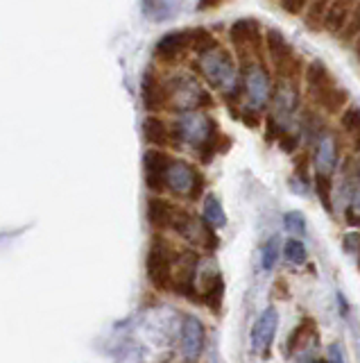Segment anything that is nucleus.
Listing matches in <instances>:
<instances>
[{
  "label": "nucleus",
  "instance_id": "obj_1",
  "mask_svg": "<svg viewBox=\"0 0 360 363\" xmlns=\"http://www.w3.org/2000/svg\"><path fill=\"white\" fill-rule=\"evenodd\" d=\"M199 68L202 75L209 79V84L220 89L227 100L240 98V75L236 71L233 57L224 48L213 50L207 57H199Z\"/></svg>",
  "mask_w": 360,
  "mask_h": 363
},
{
  "label": "nucleus",
  "instance_id": "obj_2",
  "mask_svg": "<svg viewBox=\"0 0 360 363\" xmlns=\"http://www.w3.org/2000/svg\"><path fill=\"white\" fill-rule=\"evenodd\" d=\"M173 247L168 241H163L161 236H154V241L150 245L148 261V279L156 291H173V261H175Z\"/></svg>",
  "mask_w": 360,
  "mask_h": 363
},
{
  "label": "nucleus",
  "instance_id": "obj_3",
  "mask_svg": "<svg viewBox=\"0 0 360 363\" xmlns=\"http://www.w3.org/2000/svg\"><path fill=\"white\" fill-rule=\"evenodd\" d=\"M216 136H218L216 121L204 116V113H197V111L186 113V116H182V118H179V123L175 125L177 143L193 145L197 152L202 150V147H207L209 143H213Z\"/></svg>",
  "mask_w": 360,
  "mask_h": 363
},
{
  "label": "nucleus",
  "instance_id": "obj_4",
  "mask_svg": "<svg viewBox=\"0 0 360 363\" xmlns=\"http://www.w3.org/2000/svg\"><path fill=\"white\" fill-rule=\"evenodd\" d=\"M166 191L175 193V196H184L188 200H199L202 191H204V177L193 164L173 159L166 173Z\"/></svg>",
  "mask_w": 360,
  "mask_h": 363
},
{
  "label": "nucleus",
  "instance_id": "obj_5",
  "mask_svg": "<svg viewBox=\"0 0 360 363\" xmlns=\"http://www.w3.org/2000/svg\"><path fill=\"white\" fill-rule=\"evenodd\" d=\"M265 48L269 52V60L274 64V71L286 82H295V77L301 71L299 57L292 50V45L286 41V37L279 30H267L265 34Z\"/></svg>",
  "mask_w": 360,
  "mask_h": 363
},
{
  "label": "nucleus",
  "instance_id": "obj_6",
  "mask_svg": "<svg viewBox=\"0 0 360 363\" xmlns=\"http://www.w3.org/2000/svg\"><path fill=\"white\" fill-rule=\"evenodd\" d=\"M240 86H243V94L247 96V100H250L252 105H254V109L263 107L265 102L272 98V94H274L269 73L265 71V66L258 64V62H250V64L243 66Z\"/></svg>",
  "mask_w": 360,
  "mask_h": 363
},
{
  "label": "nucleus",
  "instance_id": "obj_7",
  "mask_svg": "<svg viewBox=\"0 0 360 363\" xmlns=\"http://www.w3.org/2000/svg\"><path fill=\"white\" fill-rule=\"evenodd\" d=\"M199 268V257L195 252H177L173 261V291L184 298L195 300V275Z\"/></svg>",
  "mask_w": 360,
  "mask_h": 363
},
{
  "label": "nucleus",
  "instance_id": "obj_8",
  "mask_svg": "<svg viewBox=\"0 0 360 363\" xmlns=\"http://www.w3.org/2000/svg\"><path fill=\"white\" fill-rule=\"evenodd\" d=\"M231 43L236 45V50L240 52V57L245 60V55H254L258 52V45H261V23L254 18H243L236 21L231 30H229Z\"/></svg>",
  "mask_w": 360,
  "mask_h": 363
},
{
  "label": "nucleus",
  "instance_id": "obj_9",
  "mask_svg": "<svg viewBox=\"0 0 360 363\" xmlns=\"http://www.w3.org/2000/svg\"><path fill=\"white\" fill-rule=\"evenodd\" d=\"M204 350V325L195 315H184L182 336H179V352L190 363H195Z\"/></svg>",
  "mask_w": 360,
  "mask_h": 363
},
{
  "label": "nucleus",
  "instance_id": "obj_10",
  "mask_svg": "<svg viewBox=\"0 0 360 363\" xmlns=\"http://www.w3.org/2000/svg\"><path fill=\"white\" fill-rule=\"evenodd\" d=\"M173 159L168 157L163 150H148L143 155V168H145V186L152 193H163L166 191V173L170 168Z\"/></svg>",
  "mask_w": 360,
  "mask_h": 363
},
{
  "label": "nucleus",
  "instance_id": "obj_11",
  "mask_svg": "<svg viewBox=\"0 0 360 363\" xmlns=\"http://www.w3.org/2000/svg\"><path fill=\"white\" fill-rule=\"evenodd\" d=\"M277 327H279L277 306H267L252 329V350L256 354H265L269 350V345H272V340L277 336Z\"/></svg>",
  "mask_w": 360,
  "mask_h": 363
},
{
  "label": "nucleus",
  "instance_id": "obj_12",
  "mask_svg": "<svg viewBox=\"0 0 360 363\" xmlns=\"http://www.w3.org/2000/svg\"><path fill=\"white\" fill-rule=\"evenodd\" d=\"M190 48V30H177V32H168L156 41L154 45V55L156 60L161 62H177L186 50Z\"/></svg>",
  "mask_w": 360,
  "mask_h": 363
},
{
  "label": "nucleus",
  "instance_id": "obj_13",
  "mask_svg": "<svg viewBox=\"0 0 360 363\" xmlns=\"http://www.w3.org/2000/svg\"><path fill=\"white\" fill-rule=\"evenodd\" d=\"M141 98H143V107L148 111H159L168 107V86L161 82L156 73L145 71L143 82H141Z\"/></svg>",
  "mask_w": 360,
  "mask_h": 363
},
{
  "label": "nucleus",
  "instance_id": "obj_14",
  "mask_svg": "<svg viewBox=\"0 0 360 363\" xmlns=\"http://www.w3.org/2000/svg\"><path fill=\"white\" fill-rule=\"evenodd\" d=\"M303 77H306V89H308V96L313 98V102H318L324 94H329L331 89L337 86L335 77L329 73V68H326L322 62L308 64L306 71H303Z\"/></svg>",
  "mask_w": 360,
  "mask_h": 363
},
{
  "label": "nucleus",
  "instance_id": "obj_15",
  "mask_svg": "<svg viewBox=\"0 0 360 363\" xmlns=\"http://www.w3.org/2000/svg\"><path fill=\"white\" fill-rule=\"evenodd\" d=\"M177 211H179V207L173 204L170 200H163V198H150L148 200V223L159 232L173 230Z\"/></svg>",
  "mask_w": 360,
  "mask_h": 363
},
{
  "label": "nucleus",
  "instance_id": "obj_16",
  "mask_svg": "<svg viewBox=\"0 0 360 363\" xmlns=\"http://www.w3.org/2000/svg\"><path fill=\"white\" fill-rule=\"evenodd\" d=\"M222 295H224V281L220 272H211L204 279H202V289H199V300H204V304L213 313L220 311L222 304Z\"/></svg>",
  "mask_w": 360,
  "mask_h": 363
},
{
  "label": "nucleus",
  "instance_id": "obj_17",
  "mask_svg": "<svg viewBox=\"0 0 360 363\" xmlns=\"http://www.w3.org/2000/svg\"><path fill=\"white\" fill-rule=\"evenodd\" d=\"M337 157H340V150H337V143L333 136H324L318 145V155H315V166H318V173L329 175L337 166Z\"/></svg>",
  "mask_w": 360,
  "mask_h": 363
},
{
  "label": "nucleus",
  "instance_id": "obj_18",
  "mask_svg": "<svg viewBox=\"0 0 360 363\" xmlns=\"http://www.w3.org/2000/svg\"><path fill=\"white\" fill-rule=\"evenodd\" d=\"M143 136H145V141L156 147V150H161V147H166L173 141V134H170V128H168V123L156 118V116H148L143 121Z\"/></svg>",
  "mask_w": 360,
  "mask_h": 363
},
{
  "label": "nucleus",
  "instance_id": "obj_19",
  "mask_svg": "<svg viewBox=\"0 0 360 363\" xmlns=\"http://www.w3.org/2000/svg\"><path fill=\"white\" fill-rule=\"evenodd\" d=\"M352 11H354V3H329L324 18V30H329L331 34H342Z\"/></svg>",
  "mask_w": 360,
  "mask_h": 363
},
{
  "label": "nucleus",
  "instance_id": "obj_20",
  "mask_svg": "<svg viewBox=\"0 0 360 363\" xmlns=\"http://www.w3.org/2000/svg\"><path fill=\"white\" fill-rule=\"evenodd\" d=\"M202 220H204L211 230H220V227L227 225V216H224L222 204L216 196H207L204 198V209H202Z\"/></svg>",
  "mask_w": 360,
  "mask_h": 363
},
{
  "label": "nucleus",
  "instance_id": "obj_21",
  "mask_svg": "<svg viewBox=\"0 0 360 363\" xmlns=\"http://www.w3.org/2000/svg\"><path fill=\"white\" fill-rule=\"evenodd\" d=\"M218 48L220 45L209 30H190V50H195L199 57H207Z\"/></svg>",
  "mask_w": 360,
  "mask_h": 363
},
{
  "label": "nucleus",
  "instance_id": "obj_22",
  "mask_svg": "<svg viewBox=\"0 0 360 363\" xmlns=\"http://www.w3.org/2000/svg\"><path fill=\"white\" fill-rule=\"evenodd\" d=\"M313 329H315V320H313V318H303V320L295 329H292L290 336H288V350L295 352V350L303 347L306 343H310Z\"/></svg>",
  "mask_w": 360,
  "mask_h": 363
},
{
  "label": "nucleus",
  "instance_id": "obj_23",
  "mask_svg": "<svg viewBox=\"0 0 360 363\" xmlns=\"http://www.w3.org/2000/svg\"><path fill=\"white\" fill-rule=\"evenodd\" d=\"M340 125L352 139H358L360 136V107H354V105L347 107L340 113Z\"/></svg>",
  "mask_w": 360,
  "mask_h": 363
},
{
  "label": "nucleus",
  "instance_id": "obj_24",
  "mask_svg": "<svg viewBox=\"0 0 360 363\" xmlns=\"http://www.w3.org/2000/svg\"><path fill=\"white\" fill-rule=\"evenodd\" d=\"M313 184H315V193H318L322 207L331 213L333 211V204H331V189H333L331 186V177L318 173V175H315V179H313Z\"/></svg>",
  "mask_w": 360,
  "mask_h": 363
},
{
  "label": "nucleus",
  "instance_id": "obj_25",
  "mask_svg": "<svg viewBox=\"0 0 360 363\" xmlns=\"http://www.w3.org/2000/svg\"><path fill=\"white\" fill-rule=\"evenodd\" d=\"M329 3H308L306 7V26L310 30H324V18Z\"/></svg>",
  "mask_w": 360,
  "mask_h": 363
},
{
  "label": "nucleus",
  "instance_id": "obj_26",
  "mask_svg": "<svg viewBox=\"0 0 360 363\" xmlns=\"http://www.w3.org/2000/svg\"><path fill=\"white\" fill-rule=\"evenodd\" d=\"M284 255H286V259L290 261V264H295V266L303 264V261H306V257H308L306 245H303L299 238H290V241H286Z\"/></svg>",
  "mask_w": 360,
  "mask_h": 363
},
{
  "label": "nucleus",
  "instance_id": "obj_27",
  "mask_svg": "<svg viewBox=\"0 0 360 363\" xmlns=\"http://www.w3.org/2000/svg\"><path fill=\"white\" fill-rule=\"evenodd\" d=\"M358 37H360V3L354 5V11H352V16H349L347 28H344V32L340 34V39H342L344 43H356Z\"/></svg>",
  "mask_w": 360,
  "mask_h": 363
},
{
  "label": "nucleus",
  "instance_id": "obj_28",
  "mask_svg": "<svg viewBox=\"0 0 360 363\" xmlns=\"http://www.w3.org/2000/svg\"><path fill=\"white\" fill-rule=\"evenodd\" d=\"M286 227L292 232V234H303L306 232V223H303V216L299 211H290L286 213Z\"/></svg>",
  "mask_w": 360,
  "mask_h": 363
},
{
  "label": "nucleus",
  "instance_id": "obj_29",
  "mask_svg": "<svg viewBox=\"0 0 360 363\" xmlns=\"http://www.w3.org/2000/svg\"><path fill=\"white\" fill-rule=\"evenodd\" d=\"M277 257H279V250H277V238H272V241H267L265 247H263V268L269 270L274 268L277 264Z\"/></svg>",
  "mask_w": 360,
  "mask_h": 363
},
{
  "label": "nucleus",
  "instance_id": "obj_30",
  "mask_svg": "<svg viewBox=\"0 0 360 363\" xmlns=\"http://www.w3.org/2000/svg\"><path fill=\"white\" fill-rule=\"evenodd\" d=\"M347 216H349V220H352V223H360V189L354 193V200H352V204H349Z\"/></svg>",
  "mask_w": 360,
  "mask_h": 363
},
{
  "label": "nucleus",
  "instance_id": "obj_31",
  "mask_svg": "<svg viewBox=\"0 0 360 363\" xmlns=\"http://www.w3.org/2000/svg\"><path fill=\"white\" fill-rule=\"evenodd\" d=\"M279 7L284 11H288V14H292V16H301L303 11H306L308 3H301V0H297V3H281Z\"/></svg>",
  "mask_w": 360,
  "mask_h": 363
},
{
  "label": "nucleus",
  "instance_id": "obj_32",
  "mask_svg": "<svg viewBox=\"0 0 360 363\" xmlns=\"http://www.w3.org/2000/svg\"><path fill=\"white\" fill-rule=\"evenodd\" d=\"M279 143H281V150L288 152V155L297 150V136H292L288 132H284V136L279 139Z\"/></svg>",
  "mask_w": 360,
  "mask_h": 363
},
{
  "label": "nucleus",
  "instance_id": "obj_33",
  "mask_svg": "<svg viewBox=\"0 0 360 363\" xmlns=\"http://www.w3.org/2000/svg\"><path fill=\"white\" fill-rule=\"evenodd\" d=\"M240 118L247 123V128H256V125H258V113H256V109H254V107H250V109H243Z\"/></svg>",
  "mask_w": 360,
  "mask_h": 363
},
{
  "label": "nucleus",
  "instance_id": "obj_34",
  "mask_svg": "<svg viewBox=\"0 0 360 363\" xmlns=\"http://www.w3.org/2000/svg\"><path fill=\"white\" fill-rule=\"evenodd\" d=\"M356 245H360V234H347V238H344V247H347V250H352V247H356Z\"/></svg>",
  "mask_w": 360,
  "mask_h": 363
},
{
  "label": "nucleus",
  "instance_id": "obj_35",
  "mask_svg": "<svg viewBox=\"0 0 360 363\" xmlns=\"http://www.w3.org/2000/svg\"><path fill=\"white\" fill-rule=\"evenodd\" d=\"M331 352H333V363H342V359H340V350L333 347Z\"/></svg>",
  "mask_w": 360,
  "mask_h": 363
},
{
  "label": "nucleus",
  "instance_id": "obj_36",
  "mask_svg": "<svg viewBox=\"0 0 360 363\" xmlns=\"http://www.w3.org/2000/svg\"><path fill=\"white\" fill-rule=\"evenodd\" d=\"M354 48H356V57H358V60H360V37L356 39V43H354Z\"/></svg>",
  "mask_w": 360,
  "mask_h": 363
},
{
  "label": "nucleus",
  "instance_id": "obj_37",
  "mask_svg": "<svg viewBox=\"0 0 360 363\" xmlns=\"http://www.w3.org/2000/svg\"><path fill=\"white\" fill-rule=\"evenodd\" d=\"M354 143H356V150L360 152V136H358V139H354Z\"/></svg>",
  "mask_w": 360,
  "mask_h": 363
},
{
  "label": "nucleus",
  "instance_id": "obj_38",
  "mask_svg": "<svg viewBox=\"0 0 360 363\" xmlns=\"http://www.w3.org/2000/svg\"><path fill=\"white\" fill-rule=\"evenodd\" d=\"M315 363H326V361H315Z\"/></svg>",
  "mask_w": 360,
  "mask_h": 363
}]
</instances>
